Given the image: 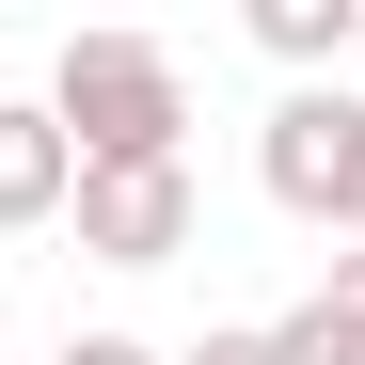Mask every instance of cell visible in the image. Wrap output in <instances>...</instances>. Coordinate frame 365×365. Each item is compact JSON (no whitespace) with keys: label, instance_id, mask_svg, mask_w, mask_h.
Here are the masks:
<instances>
[{"label":"cell","instance_id":"1","mask_svg":"<svg viewBox=\"0 0 365 365\" xmlns=\"http://www.w3.org/2000/svg\"><path fill=\"white\" fill-rule=\"evenodd\" d=\"M48 128H64L80 175H159L191 159V64H175L159 32H64V64H48Z\"/></svg>","mask_w":365,"mask_h":365},{"label":"cell","instance_id":"2","mask_svg":"<svg viewBox=\"0 0 365 365\" xmlns=\"http://www.w3.org/2000/svg\"><path fill=\"white\" fill-rule=\"evenodd\" d=\"M64 222H80V255H96V270H175L207 207H191V159H159V175H80Z\"/></svg>","mask_w":365,"mask_h":365},{"label":"cell","instance_id":"3","mask_svg":"<svg viewBox=\"0 0 365 365\" xmlns=\"http://www.w3.org/2000/svg\"><path fill=\"white\" fill-rule=\"evenodd\" d=\"M349 128H365V96H349V80H302V96L270 111V143H255V175H270V207H302V222H334V175H349Z\"/></svg>","mask_w":365,"mask_h":365},{"label":"cell","instance_id":"4","mask_svg":"<svg viewBox=\"0 0 365 365\" xmlns=\"http://www.w3.org/2000/svg\"><path fill=\"white\" fill-rule=\"evenodd\" d=\"M64 191H80V159H64V128H48L32 96H0V238L64 222Z\"/></svg>","mask_w":365,"mask_h":365},{"label":"cell","instance_id":"5","mask_svg":"<svg viewBox=\"0 0 365 365\" xmlns=\"http://www.w3.org/2000/svg\"><path fill=\"white\" fill-rule=\"evenodd\" d=\"M270 365H365V255H334V270L270 318Z\"/></svg>","mask_w":365,"mask_h":365},{"label":"cell","instance_id":"6","mask_svg":"<svg viewBox=\"0 0 365 365\" xmlns=\"http://www.w3.org/2000/svg\"><path fill=\"white\" fill-rule=\"evenodd\" d=\"M349 32H365V0H255V48H270V64H302V80L349 64Z\"/></svg>","mask_w":365,"mask_h":365},{"label":"cell","instance_id":"7","mask_svg":"<svg viewBox=\"0 0 365 365\" xmlns=\"http://www.w3.org/2000/svg\"><path fill=\"white\" fill-rule=\"evenodd\" d=\"M334 238L365 255V128H349V175H334Z\"/></svg>","mask_w":365,"mask_h":365},{"label":"cell","instance_id":"8","mask_svg":"<svg viewBox=\"0 0 365 365\" xmlns=\"http://www.w3.org/2000/svg\"><path fill=\"white\" fill-rule=\"evenodd\" d=\"M175 365H270V334H191Z\"/></svg>","mask_w":365,"mask_h":365},{"label":"cell","instance_id":"9","mask_svg":"<svg viewBox=\"0 0 365 365\" xmlns=\"http://www.w3.org/2000/svg\"><path fill=\"white\" fill-rule=\"evenodd\" d=\"M64 365H175V349H143V334H80Z\"/></svg>","mask_w":365,"mask_h":365},{"label":"cell","instance_id":"10","mask_svg":"<svg viewBox=\"0 0 365 365\" xmlns=\"http://www.w3.org/2000/svg\"><path fill=\"white\" fill-rule=\"evenodd\" d=\"M349 64H365V32H349Z\"/></svg>","mask_w":365,"mask_h":365}]
</instances>
